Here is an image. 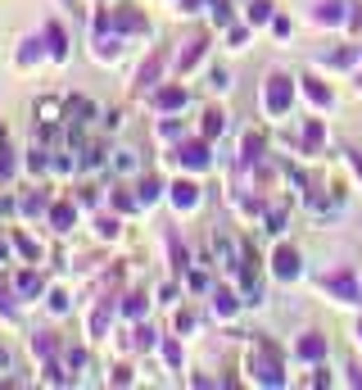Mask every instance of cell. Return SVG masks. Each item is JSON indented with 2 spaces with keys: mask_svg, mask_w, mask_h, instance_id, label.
I'll list each match as a JSON object with an SVG mask.
<instances>
[{
  "mask_svg": "<svg viewBox=\"0 0 362 390\" xmlns=\"http://www.w3.org/2000/svg\"><path fill=\"white\" fill-rule=\"evenodd\" d=\"M268 104H272V113H281L285 104H290V82H285V78H272V87H268Z\"/></svg>",
  "mask_w": 362,
  "mask_h": 390,
  "instance_id": "cell-1",
  "label": "cell"
},
{
  "mask_svg": "<svg viewBox=\"0 0 362 390\" xmlns=\"http://www.w3.org/2000/svg\"><path fill=\"white\" fill-rule=\"evenodd\" d=\"M276 272H281V277H294V272H299V254L281 250V254H276Z\"/></svg>",
  "mask_w": 362,
  "mask_h": 390,
  "instance_id": "cell-2",
  "label": "cell"
},
{
  "mask_svg": "<svg viewBox=\"0 0 362 390\" xmlns=\"http://www.w3.org/2000/svg\"><path fill=\"white\" fill-rule=\"evenodd\" d=\"M181 159H186V164H190V168H204V164H208V155H204V146H186V150H181Z\"/></svg>",
  "mask_w": 362,
  "mask_h": 390,
  "instance_id": "cell-3",
  "label": "cell"
},
{
  "mask_svg": "<svg viewBox=\"0 0 362 390\" xmlns=\"http://www.w3.org/2000/svg\"><path fill=\"white\" fill-rule=\"evenodd\" d=\"M331 291H340V295H345V300H354V277H349V272H340V277H331Z\"/></svg>",
  "mask_w": 362,
  "mask_h": 390,
  "instance_id": "cell-4",
  "label": "cell"
},
{
  "mask_svg": "<svg viewBox=\"0 0 362 390\" xmlns=\"http://www.w3.org/2000/svg\"><path fill=\"white\" fill-rule=\"evenodd\" d=\"M173 200H177V209H190V204H195V186H190V182H181Z\"/></svg>",
  "mask_w": 362,
  "mask_h": 390,
  "instance_id": "cell-5",
  "label": "cell"
},
{
  "mask_svg": "<svg viewBox=\"0 0 362 390\" xmlns=\"http://www.w3.org/2000/svg\"><path fill=\"white\" fill-rule=\"evenodd\" d=\"M68 223H73V209L59 204V209H55V227H59V232H68Z\"/></svg>",
  "mask_w": 362,
  "mask_h": 390,
  "instance_id": "cell-6",
  "label": "cell"
},
{
  "mask_svg": "<svg viewBox=\"0 0 362 390\" xmlns=\"http://www.w3.org/2000/svg\"><path fill=\"white\" fill-rule=\"evenodd\" d=\"M299 354H308V358H317V354H321V340H317V336H308V340H303V345H299Z\"/></svg>",
  "mask_w": 362,
  "mask_h": 390,
  "instance_id": "cell-7",
  "label": "cell"
},
{
  "mask_svg": "<svg viewBox=\"0 0 362 390\" xmlns=\"http://www.w3.org/2000/svg\"><path fill=\"white\" fill-rule=\"evenodd\" d=\"M181 100H186V91H164V96H159L164 109H173V104H181Z\"/></svg>",
  "mask_w": 362,
  "mask_h": 390,
  "instance_id": "cell-8",
  "label": "cell"
},
{
  "mask_svg": "<svg viewBox=\"0 0 362 390\" xmlns=\"http://www.w3.org/2000/svg\"><path fill=\"white\" fill-rule=\"evenodd\" d=\"M0 259H5V241H0Z\"/></svg>",
  "mask_w": 362,
  "mask_h": 390,
  "instance_id": "cell-9",
  "label": "cell"
}]
</instances>
